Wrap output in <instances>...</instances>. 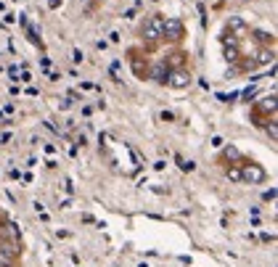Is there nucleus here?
Instances as JSON below:
<instances>
[{"label":"nucleus","instance_id":"obj_10","mask_svg":"<svg viewBox=\"0 0 278 267\" xmlns=\"http://www.w3.org/2000/svg\"><path fill=\"white\" fill-rule=\"evenodd\" d=\"M48 3H51V8H56V6H59V3H61V0H48Z\"/></svg>","mask_w":278,"mask_h":267},{"label":"nucleus","instance_id":"obj_1","mask_svg":"<svg viewBox=\"0 0 278 267\" xmlns=\"http://www.w3.org/2000/svg\"><path fill=\"white\" fill-rule=\"evenodd\" d=\"M238 170H241V182H249V186L267 180V172L262 167H257V164H238Z\"/></svg>","mask_w":278,"mask_h":267},{"label":"nucleus","instance_id":"obj_5","mask_svg":"<svg viewBox=\"0 0 278 267\" xmlns=\"http://www.w3.org/2000/svg\"><path fill=\"white\" fill-rule=\"evenodd\" d=\"M0 238H6V241L19 244V228H16L14 222H3V228H0Z\"/></svg>","mask_w":278,"mask_h":267},{"label":"nucleus","instance_id":"obj_7","mask_svg":"<svg viewBox=\"0 0 278 267\" xmlns=\"http://www.w3.org/2000/svg\"><path fill=\"white\" fill-rule=\"evenodd\" d=\"M154 80H156V82H167V80H170V69H167L164 64H156V69H154Z\"/></svg>","mask_w":278,"mask_h":267},{"label":"nucleus","instance_id":"obj_4","mask_svg":"<svg viewBox=\"0 0 278 267\" xmlns=\"http://www.w3.org/2000/svg\"><path fill=\"white\" fill-rule=\"evenodd\" d=\"M185 34V26L178 22V19H167L164 26H162V38H170V40H180Z\"/></svg>","mask_w":278,"mask_h":267},{"label":"nucleus","instance_id":"obj_9","mask_svg":"<svg viewBox=\"0 0 278 267\" xmlns=\"http://www.w3.org/2000/svg\"><path fill=\"white\" fill-rule=\"evenodd\" d=\"M265 201H275V188H270V190H265V196H262Z\"/></svg>","mask_w":278,"mask_h":267},{"label":"nucleus","instance_id":"obj_2","mask_svg":"<svg viewBox=\"0 0 278 267\" xmlns=\"http://www.w3.org/2000/svg\"><path fill=\"white\" fill-rule=\"evenodd\" d=\"M16 254H19V244L0 238V264H3V267H14Z\"/></svg>","mask_w":278,"mask_h":267},{"label":"nucleus","instance_id":"obj_3","mask_svg":"<svg viewBox=\"0 0 278 267\" xmlns=\"http://www.w3.org/2000/svg\"><path fill=\"white\" fill-rule=\"evenodd\" d=\"M162 26H164V19H159V16H151V19L143 24L141 34H143L148 42H154V40H159V38H162Z\"/></svg>","mask_w":278,"mask_h":267},{"label":"nucleus","instance_id":"obj_8","mask_svg":"<svg viewBox=\"0 0 278 267\" xmlns=\"http://www.w3.org/2000/svg\"><path fill=\"white\" fill-rule=\"evenodd\" d=\"M228 180H233V182H241V170H238V167L228 170Z\"/></svg>","mask_w":278,"mask_h":267},{"label":"nucleus","instance_id":"obj_6","mask_svg":"<svg viewBox=\"0 0 278 267\" xmlns=\"http://www.w3.org/2000/svg\"><path fill=\"white\" fill-rule=\"evenodd\" d=\"M167 82H170L172 88H185V85L191 82V77L185 74V72H175V74H172V80H167Z\"/></svg>","mask_w":278,"mask_h":267}]
</instances>
